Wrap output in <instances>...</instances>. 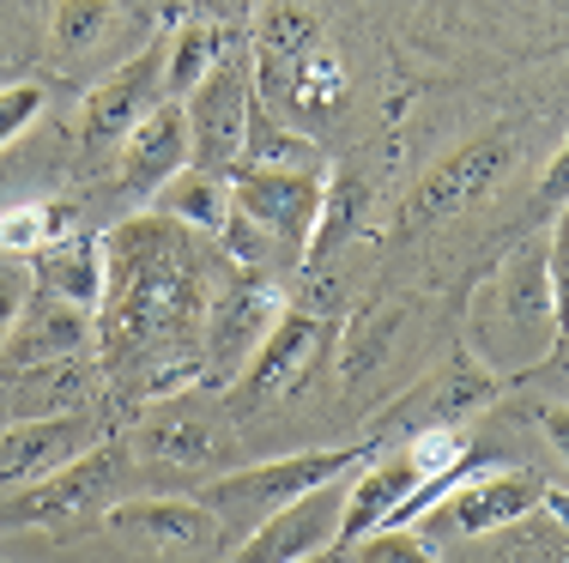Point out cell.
<instances>
[{"instance_id":"cell-14","label":"cell","mask_w":569,"mask_h":563,"mask_svg":"<svg viewBox=\"0 0 569 563\" xmlns=\"http://www.w3.org/2000/svg\"><path fill=\"white\" fill-rule=\"evenodd\" d=\"M164 56H170V43L158 37V43H146L133 61H121L110 79H98V86L86 91L79 140H86L91 152L110 145V140H128V133L140 128L158 103H164Z\"/></svg>"},{"instance_id":"cell-11","label":"cell","mask_w":569,"mask_h":563,"mask_svg":"<svg viewBox=\"0 0 569 563\" xmlns=\"http://www.w3.org/2000/svg\"><path fill=\"white\" fill-rule=\"evenodd\" d=\"M321 340H328V328H321L309 310H291V303H284L279 321L267 328V340L254 345V358L237 370V382L224 388L230 412H261V406H273V400L297 394L303 375L316 370Z\"/></svg>"},{"instance_id":"cell-29","label":"cell","mask_w":569,"mask_h":563,"mask_svg":"<svg viewBox=\"0 0 569 563\" xmlns=\"http://www.w3.org/2000/svg\"><path fill=\"white\" fill-rule=\"evenodd\" d=\"M219 237H224V254H230L237 267H261V261H267V237L254 231L242 212H230V219L219 224Z\"/></svg>"},{"instance_id":"cell-19","label":"cell","mask_w":569,"mask_h":563,"mask_svg":"<svg viewBox=\"0 0 569 563\" xmlns=\"http://www.w3.org/2000/svg\"><path fill=\"white\" fill-rule=\"evenodd\" d=\"M31 261H37V285H43L49 298L98 315V303H103V237H91V231L56 237V243L37 249Z\"/></svg>"},{"instance_id":"cell-9","label":"cell","mask_w":569,"mask_h":563,"mask_svg":"<svg viewBox=\"0 0 569 563\" xmlns=\"http://www.w3.org/2000/svg\"><path fill=\"white\" fill-rule=\"evenodd\" d=\"M503 388H509L503 375H497L467 340H460L455 352H449V364H442L437 375H425V382H418L406 400H395V406L370 424V436H382L388 424H400L406 436H412V431H437V424H467L472 412H485L497 394H503Z\"/></svg>"},{"instance_id":"cell-15","label":"cell","mask_w":569,"mask_h":563,"mask_svg":"<svg viewBox=\"0 0 569 563\" xmlns=\"http://www.w3.org/2000/svg\"><path fill=\"white\" fill-rule=\"evenodd\" d=\"M86 449H98V419L86 406L49 412V419H12V424H0V485L49 479L67 461H79Z\"/></svg>"},{"instance_id":"cell-26","label":"cell","mask_w":569,"mask_h":563,"mask_svg":"<svg viewBox=\"0 0 569 563\" xmlns=\"http://www.w3.org/2000/svg\"><path fill=\"white\" fill-rule=\"evenodd\" d=\"M333 563H437V545L412 527H376L358 545L333 552Z\"/></svg>"},{"instance_id":"cell-21","label":"cell","mask_w":569,"mask_h":563,"mask_svg":"<svg viewBox=\"0 0 569 563\" xmlns=\"http://www.w3.org/2000/svg\"><path fill=\"white\" fill-rule=\"evenodd\" d=\"M309 49H321V19H316V7H303V0H267V7H261V24H254V79L297 67Z\"/></svg>"},{"instance_id":"cell-5","label":"cell","mask_w":569,"mask_h":563,"mask_svg":"<svg viewBox=\"0 0 569 563\" xmlns=\"http://www.w3.org/2000/svg\"><path fill=\"white\" fill-rule=\"evenodd\" d=\"M121 473V449H86L79 461H67L61 473L12 485V497L0 503V527L7 533H61L79 521H103L110 509V479Z\"/></svg>"},{"instance_id":"cell-3","label":"cell","mask_w":569,"mask_h":563,"mask_svg":"<svg viewBox=\"0 0 569 563\" xmlns=\"http://www.w3.org/2000/svg\"><path fill=\"white\" fill-rule=\"evenodd\" d=\"M382 449V436H363V442H346V449H303V454H279V461H261V466H237V473H219L207 485H194V503L219 521L224 533L249 540L273 509H284L303 491L328 485V479H346L358 473L370 454Z\"/></svg>"},{"instance_id":"cell-22","label":"cell","mask_w":569,"mask_h":563,"mask_svg":"<svg viewBox=\"0 0 569 563\" xmlns=\"http://www.w3.org/2000/svg\"><path fill=\"white\" fill-rule=\"evenodd\" d=\"M363 207H370V182L358 170H333L328 188H321V212H316V231H309V249H303V267L328 261L333 249L351 243V231L363 224Z\"/></svg>"},{"instance_id":"cell-7","label":"cell","mask_w":569,"mask_h":563,"mask_svg":"<svg viewBox=\"0 0 569 563\" xmlns=\"http://www.w3.org/2000/svg\"><path fill=\"white\" fill-rule=\"evenodd\" d=\"M249 103H254V67L242 49H224V61L182 98L188 115V145H194L200 170H224L242 158V133H249Z\"/></svg>"},{"instance_id":"cell-4","label":"cell","mask_w":569,"mask_h":563,"mask_svg":"<svg viewBox=\"0 0 569 563\" xmlns=\"http://www.w3.org/2000/svg\"><path fill=\"white\" fill-rule=\"evenodd\" d=\"M284 310V291L267 273L242 267L237 279L212 285L207 315H200V382L212 375V388H230L237 370L254 358V345L267 340V328Z\"/></svg>"},{"instance_id":"cell-2","label":"cell","mask_w":569,"mask_h":563,"mask_svg":"<svg viewBox=\"0 0 569 563\" xmlns=\"http://www.w3.org/2000/svg\"><path fill=\"white\" fill-rule=\"evenodd\" d=\"M472 352L497 375H521L558 345V243L551 261L539 243H521L497 267V279L472 298Z\"/></svg>"},{"instance_id":"cell-27","label":"cell","mask_w":569,"mask_h":563,"mask_svg":"<svg viewBox=\"0 0 569 563\" xmlns=\"http://www.w3.org/2000/svg\"><path fill=\"white\" fill-rule=\"evenodd\" d=\"M116 24V7L110 0H61L56 7V43L67 56H86L91 43H103Z\"/></svg>"},{"instance_id":"cell-1","label":"cell","mask_w":569,"mask_h":563,"mask_svg":"<svg viewBox=\"0 0 569 563\" xmlns=\"http://www.w3.org/2000/svg\"><path fill=\"white\" fill-rule=\"evenodd\" d=\"M207 261L182 237V224L158 219H128L121 231L103 237V303H98V333H103V370L140 375V394H176L194 388V375L176 370L170 352L200 364V315H207Z\"/></svg>"},{"instance_id":"cell-18","label":"cell","mask_w":569,"mask_h":563,"mask_svg":"<svg viewBox=\"0 0 569 563\" xmlns=\"http://www.w3.org/2000/svg\"><path fill=\"white\" fill-rule=\"evenodd\" d=\"M182 164H194V145H188V115L182 103L164 98L140 128L121 140V188L133 200H152Z\"/></svg>"},{"instance_id":"cell-16","label":"cell","mask_w":569,"mask_h":563,"mask_svg":"<svg viewBox=\"0 0 569 563\" xmlns=\"http://www.w3.org/2000/svg\"><path fill=\"white\" fill-rule=\"evenodd\" d=\"M91 310H73V303L49 298V291H37V298H24L19 321H12L7 345H0V364L7 370H31V364H61V358H79L91 345Z\"/></svg>"},{"instance_id":"cell-30","label":"cell","mask_w":569,"mask_h":563,"mask_svg":"<svg viewBox=\"0 0 569 563\" xmlns=\"http://www.w3.org/2000/svg\"><path fill=\"white\" fill-rule=\"evenodd\" d=\"M19 310H24V273H19V267H0V345H7Z\"/></svg>"},{"instance_id":"cell-6","label":"cell","mask_w":569,"mask_h":563,"mask_svg":"<svg viewBox=\"0 0 569 563\" xmlns=\"http://www.w3.org/2000/svg\"><path fill=\"white\" fill-rule=\"evenodd\" d=\"M224 188H230V212H242V219L267 237V249H291L297 261H303L309 231H316V212H321V188H328L321 170L230 164Z\"/></svg>"},{"instance_id":"cell-13","label":"cell","mask_w":569,"mask_h":563,"mask_svg":"<svg viewBox=\"0 0 569 563\" xmlns=\"http://www.w3.org/2000/svg\"><path fill=\"white\" fill-rule=\"evenodd\" d=\"M133 454L146 461H164V466H219L230 454V431L224 419L194 394V388H176V394L146 400L140 424H133Z\"/></svg>"},{"instance_id":"cell-24","label":"cell","mask_w":569,"mask_h":563,"mask_svg":"<svg viewBox=\"0 0 569 563\" xmlns=\"http://www.w3.org/2000/svg\"><path fill=\"white\" fill-rule=\"evenodd\" d=\"M400 328H406V310H400V303H370V310L351 321L346 352H340L346 382H363L370 370H382V364H388V352L400 345Z\"/></svg>"},{"instance_id":"cell-17","label":"cell","mask_w":569,"mask_h":563,"mask_svg":"<svg viewBox=\"0 0 569 563\" xmlns=\"http://www.w3.org/2000/svg\"><path fill=\"white\" fill-rule=\"evenodd\" d=\"M103 527L121 533V540H133V545H152V552H200V545L219 540V521H212L194 497L110 503L103 509Z\"/></svg>"},{"instance_id":"cell-28","label":"cell","mask_w":569,"mask_h":563,"mask_svg":"<svg viewBox=\"0 0 569 563\" xmlns=\"http://www.w3.org/2000/svg\"><path fill=\"white\" fill-rule=\"evenodd\" d=\"M49 110V91L37 86V79H19V86H0V152H7L12 140H24V133L37 128V115Z\"/></svg>"},{"instance_id":"cell-20","label":"cell","mask_w":569,"mask_h":563,"mask_svg":"<svg viewBox=\"0 0 569 563\" xmlns=\"http://www.w3.org/2000/svg\"><path fill=\"white\" fill-rule=\"evenodd\" d=\"M152 212L182 231H200V237H219V224L230 219V188L219 170H200V164H182L176 177L152 194Z\"/></svg>"},{"instance_id":"cell-8","label":"cell","mask_w":569,"mask_h":563,"mask_svg":"<svg viewBox=\"0 0 569 563\" xmlns=\"http://www.w3.org/2000/svg\"><path fill=\"white\" fill-rule=\"evenodd\" d=\"M533 509H546V485L533 473H515V466H485V473H467L460 485H449L437 503L425 509V527L437 540H485L497 527H515L527 521Z\"/></svg>"},{"instance_id":"cell-12","label":"cell","mask_w":569,"mask_h":563,"mask_svg":"<svg viewBox=\"0 0 569 563\" xmlns=\"http://www.w3.org/2000/svg\"><path fill=\"white\" fill-rule=\"evenodd\" d=\"M346 485H351V473L328 479V485H316V491H303V497H291L284 509H273L249 540H237V557L230 563H316V557H328L333 545H340Z\"/></svg>"},{"instance_id":"cell-23","label":"cell","mask_w":569,"mask_h":563,"mask_svg":"<svg viewBox=\"0 0 569 563\" xmlns=\"http://www.w3.org/2000/svg\"><path fill=\"white\" fill-rule=\"evenodd\" d=\"M224 49H230V31L219 19H188L182 31L170 37V56H164V98L182 103L188 91L200 86V79L212 73V67L224 61Z\"/></svg>"},{"instance_id":"cell-25","label":"cell","mask_w":569,"mask_h":563,"mask_svg":"<svg viewBox=\"0 0 569 563\" xmlns=\"http://www.w3.org/2000/svg\"><path fill=\"white\" fill-rule=\"evenodd\" d=\"M61 231H67V212L56 200H24V207L0 212V249L7 254H37V249L56 243Z\"/></svg>"},{"instance_id":"cell-10","label":"cell","mask_w":569,"mask_h":563,"mask_svg":"<svg viewBox=\"0 0 569 563\" xmlns=\"http://www.w3.org/2000/svg\"><path fill=\"white\" fill-rule=\"evenodd\" d=\"M515 170V133L509 128H491V133H472L467 145H455L425 182L412 188L406 200V224H437V219H455V212L491 200L503 177Z\"/></svg>"}]
</instances>
